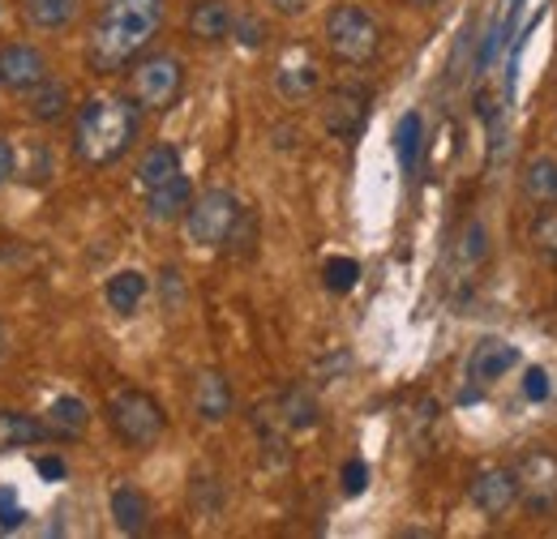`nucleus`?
Masks as SVG:
<instances>
[{
  "instance_id": "obj_23",
  "label": "nucleus",
  "mask_w": 557,
  "mask_h": 539,
  "mask_svg": "<svg viewBox=\"0 0 557 539\" xmlns=\"http://www.w3.org/2000/svg\"><path fill=\"white\" fill-rule=\"evenodd\" d=\"M318 403H313V394L309 390H300V386H292V390H283L278 394V424L283 428H296V433H305V428H313L318 424Z\"/></svg>"
},
{
  "instance_id": "obj_34",
  "label": "nucleus",
  "mask_w": 557,
  "mask_h": 539,
  "mask_svg": "<svg viewBox=\"0 0 557 539\" xmlns=\"http://www.w3.org/2000/svg\"><path fill=\"white\" fill-rule=\"evenodd\" d=\"M13 176H17V150H13L4 137H0V189H4Z\"/></svg>"
},
{
  "instance_id": "obj_24",
  "label": "nucleus",
  "mask_w": 557,
  "mask_h": 539,
  "mask_svg": "<svg viewBox=\"0 0 557 539\" xmlns=\"http://www.w3.org/2000/svg\"><path fill=\"white\" fill-rule=\"evenodd\" d=\"M275 90L283 99H309L318 90V68L313 65H278L275 73Z\"/></svg>"
},
{
  "instance_id": "obj_5",
  "label": "nucleus",
  "mask_w": 557,
  "mask_h": 539,
  "mask_svg": "<svg viewBox=\"0 0 557 539\" xmlns=\"http://www.w3.org/2000/svg\"><path fill=\"white\" fill-rule=\"evenodd\" d=\"M108 424H112V433H116L129 450H150V446H159V437L168 433L163 406L154 403L146 390H134V386H125V390H116V394L108 399Z\"/></svg>"
},
{
  "instance_id": "obj_12",
  "label": "nucleus",
  "mask_w": 557,
  "mask_h": 539,
  "mask_svg": "<svg viewBox=\"0 0 557 539\" xmlns=\"http://www.w3.org/2000/svg\"><path fill=\"white\" fill-rule=\"evenodd\" d=\"M232 22H236V13H232V4L227 0H198L194 9H189V39L194 43H223L227 35H232Z\"/></svg>"
},
{
  "instance_id": "obj_13",
  "label": "nucleus",
  "mask_w": 557,
  "mask_h": 539,
  "mask_svg": "<svg viewBox=\"0 0 557 539\" xmlns=\"http://www.w3.org/2000/svg\"><path fill=\"white\" fill-rule=\"evenodd\" d=\"M189 202H194V185H189V176L181 172V176H172L168 185L146 189V218H150V223H176V218H185Z\"/></svg>"
},
{
  "instance_id": "obj_26",
  "label": "nucleus",
  "mask_w": 557,
  "mask_h": 539,
  "mask_svg": "<svg viewBox=\"0 0 557 539\" xmlns=\"http://www.w3.org/2000/svg\"><path fill=\"white\" fill-rule=\"evenodd\" d=\"M395 154H399V163L412 172L417 167V154H420V116L417 112H408L404 121H399V129H395Z\"/></svg>"
},
{
  "instance_id": "obj_32",
  "label": "nucleus",
  "mask_w": 557,
  "mask_h": 539,
  "mask_svg": "<svg viewBox=\"0 0 557 539\" xmlns=\"http://www.w3.org/2000/svg\"><path fill=\"white\" fill-rule=\"evenodd\" d=\"M232 35H240L245 48H262V43H267V30H262L258 17H236V22H232Z\"/></svg>"
},
{
  "instance_id": "obj_28",
  "label": "nucleus",
  "mask_w": 557,
  "mask_h": 539,
  "mask_svg": "<svg viewBox=\"0 0 557 539\" xmlns=\"http://www.w3.org/2000/svg\"><path fill=\"white\" fill-rule=\"evenodd\" d=\"M485 253H488L485 223L472 218V223L463 227V236H459V262H463V266H476V262H485Z\"/></svg>"
},
{
  "instance_id": "obj_35",
  "label": "nucleus",
  "mask_w": 557,
  "mask_h": 539,
  "mask_svg": "<svg viewBox=\"0 0 557 539\" xmlns=\"http://www.w3.org/2000/svg\"><path fill=\"white\" fill-rule=\"evenodd\" d=\"M275 13H283V17H300L305 9H309V0H267Z\"/></svg>"
},
{
  "instance_id": "obj_1",
  "label": "nucleus",
  "mask_w": 557,
  "mask_h": 539,
  "mask_svg": "<svg viewBox=\"0 0 557 539\" xmlns=\"http://www.w3.org/2000/svg\"><path fill=\"white\" fill-rule=\"evenodd\" d=\"M168 0H103L90 22L86 61L95 73H121L138 61L159 35Z\"/></svg>"
},
{
  "instance_id": "obj_17",
  "label": "nucleus",
  "mask_w": 557,
  "mask_h": 539,
  "mask_svg": "<svg viewBox=\"0 0 557 539\" xmlns=\"http://www.w3.org/2000/svg\"><path fill=\"white\" fill-rule=\"evenodd\" d=\"M112 523H116L121 536H141V531H146V523H150V501L141 497L134 484H121V488L112 492Z\"/></svg>"
},
{
  "instance_id": "obj_38",
  "label": "nucleus",
  "mask_w": 557,
  "mask_h": 539,
  "mask_svg": "<svg viewBox=\"0 0 557 539\" xmlns=\"http://www.w3.org/2000/svg\"><path fill=\"white\" fill-rule=\"evenodd\" d=\"M0 355H4V335H0Z\"/></svg>"
},
{
  "instance_id": "obj_29",
  "label": "nucleus",
  "mask_w": 557,
  "mask_h": 539,
  "mask_svg": "<svg viewBox=\"0 0 557 539\" xmlns=\"http://www.w3.org/2000/svg\"><path fill=\"white\" fill-rule=\"evenodd\" d=\"M253 236H258V218H253L249 210H240V218H236V227H232V236H227V249L249 253V249H253Z\"/></svg>"
},
{
  "instance_id": "obj_27",
  "label": "nucleus",
  "mask_w": 557,
  "mask_h": 539,
  "mask_svg": "<svg viewBox=\"0 0 557 539\" xmlns=\"http://www.w3.org/2000/svg\"><path fill=\"white\" fill-rule=\"evenodd\" d=\"M532 249H536L541 262L557 266V210H545V214L536 218V227H532Z\"/></svg>"
},
{
  "instance_id": "obj_36",
  "label": "nucleus",
  "mask_w": 557,
  "mask_h": 539,
  "mask_svg": "<svg viewBox=\"0 0 557 539\" xmlns=\"http://www.w3.org/2000/svg\"><path fill=\"white\" fill-rule=\"evenodd\" d=\"M35 472L44 475V479H61V475H65V463H61V459H39Z\"/></svg>"
},
{
  "instance_id": "obj_10",
  "label": "nucleus",
  "mask_w": 557,
  "mask_h": 539,
  "mask_svg": "<svg viewBox=\"0 0 557 539\" xmlns=\"http://www.w3.org/2000/svg\"><path fill=\"white\" fill-rule=\"evenodd\" d=\"M39 82H48V61L30 43H4L0 48V86L13 95H30Z\"/></svg>"
},
{
  "instance_id": "obj_18",
  "label": "nucleus",
  "mask_w": 557,
  "mask_h": 539,
  "mask_svg": "<svg viewBox=\"0 0 557 539\" xmlns=\"http://www.w3.org/2000/svg\"><path fill=\"white\" fill-rule=\"evenodd\" d=\"M48 437H57V441H77L82 433H86V424H90V406L82 403V399H73V394H61L57 403L48 406Z\"/></svg>"
},
{
  "instance_id": "obj_4",
  "label": "nucleus",
  "mask_w": 557,
  "mask_h": 539,
  "mask_svg": "<svg viewBox=\"0 0 557 539\" xmlns=\"http://www.w3.org/2000/svg\"><path fill=\"white\" fill-rule=\"evenodd\" d=\"M181 90H185V65L172 52H150V57L141 52L138 61L129 65V99L138 103L141 112L176 108Z\"/></svg>"
},
{
  "instance_id": "obj_3",
  "label": "nucleus",
  "mask_w": 557,
  "mask_h": 539,
  "mask_svg": "<svg viewBox=\"0 0 557 539\" xmlns=\"http://www.w3.org/2000/svg\"><path fill=\"white\" fill-rule=\"evenodd\" d=\"M326 48L344 65H369L382 52V26L360 4H331L326 13Z\"/></svg>"
},
{
  "instance_id": "obj_14",
  "label": "nucleus",
  "mask_w": 557,
  "mask_h": 539,
  "mask_svg": "<svg viewBox=\"0 0 557 539\" xmlns=\"http://www.w3.org/2000/svg\"><path fill=\"white\" fill-rule=\"evenodd\" d=\"M194 411H198L207 424H223V419L232 415V381H227L219 368L198 373V381H194Z\"/></svg>"
},
{
  "instance_id": "obj_15",
  "label": "nucleus",
  "mask_w": 557,
  "mask_h": 539,
  "mask_svg": "<svg viewBox=\"0 0 557 539\" xmlns=\"http://www.w3.org/2000/svg\"><path fill=\"white\" fill-rule=\"evenodd\" d=\"M185 167H181V150L172 146V141H154L146 154L138 159V185L141 193L146 189H159V185H168L172 176H181Z\"/></svg>"
},
{
  "instance_id": "obj_19",
  "label": "nucleus",
  "mask_w": 557,
  "mask_h": 539,
  "mask_svg": "<svg viewBox=\"0 0 557 539\" xmlns=\"http://www.w3.org/2000/svg\"><path fill=\"white\" fill-rule=\"evenodd\" d=\"M523 193L532 205H557V159L554 154H532L523 163Z\"/></svg>"
},
{
  "instance_id": "obj_33",
  "label": "nucleus",
  "mask_w": 557,
  "mask_h": 539,
  "mask_svg": "<svg viewBox=\"0 0 557 539\" xmlns=\"http://www.w3.org/2000/svg\"><path fill=\"white\" fill-rule=\"evenodd\" d=\"M22 523H26L22 505L13 501V492H9V488H0V527H4V531H13V527H22Z\"/></svg>"
},
{
  "instance_id": "obj_21",
  "label": "nucleus",
  "mask_w": 557,
  "mask_h": 539,
  "mask_svg": "<svg viewBox=\"0 0 557 539\" xmlns=\"http://www.w3.org/2000/svg\"><path fill=\"white\" fill-rule=\"evenodd\" d=\"M26 108H30V116L39 121V125H57V121H65L70 116V90L61 86V82H39L35 90H30V99H26Z\"/></svg>"
},
{
  "instance_id": "obj_11",
  "label": "nucleus",
  "mask_w": 557,
  "mask_h": 539,
  "mask_svg": "<svg viewBox=\"0 0 557 539\" xmlns=\"http://www.w3.org/2000/svg\"><path fill=\"white\" fill-rule=\"evenodd\" d=\"M519 347L515 342H506V338H481L476 347H472V360H468V377L476 381V386H493V381H502L510 368H519Z\"/></svg>"
},
{
  "instance_id": "obj_9",
  "label": "nucleus",
  "mask_w": 557,
  "mask_h": 539,
  "mask_svg": "<svg viewBox=\"0 0 557 539\" xmlns=\"http://www.w3.org/2000/svg\"><path fill=\"white\" fill-rule=\"evenodd\" d=\"M369 121V90L364 86H335L326 90L322 99V129L339 141H351V137L364 129Z\"/></svg>"
},
{
  "instance_id": "obj_25",
  "label": "nucleus",
  "mask_w": 557,
  "mask_h": 539,
  "mask_svg": "<svg viewBox=\"0 0 557 539\" xmlns=\"http://www.w3.org/2000/svg\"><path fill=\"white\" fill-rule=\"evenodd\" d=\"M356 278H360V262H356V258H331V262L322 266V283H326V291H335V296H348L351 287H356Z\"/></svg>"
},
{
  "instance_id": "obj_6",
  "label": "nucleus",
  "mask_w": 557,
  "mask_h": 539,
  "mask_svg": "<svg viewBox=\"0 0 557 539\" xmlns=\"http://www.w3.org/2000/svg\"><path fill=\"white\" fill-rule=\"evenodd\" d=\"M236 218H240L236 193L232 189H207V193H198L189 202L181 223H185L189 245H198V249H223L227 236H232V227H236Z\"/></svg>"
},
{
  "instance_id": "obj_30",
  "label": "nucleus",
  "mask_w": 557,
  "mask_h": 539,
  "mask_svg": "<svg viewBox=\"0 0 557 539\" xmlns=\"http://www.w3.org/2000/svg\"><path fill=\"white\" fill-rule=\"evenodd\" d=\"M554 394V386H549V373L541 368V364H532L528 373H523V399L528 403H545Z\"/></svg>"
},
{
  "instance_id": "obj_22",
  "label": "nucleus",
  "mask_w": 557,
  "mask_h": 539,
  "mask_svg": "<svg viewBox=\"0 0 557 539\" xmlns=\"http://www.w3.org/2000/svg\"><path fill=\"white\" fill-rule=\"evenodd\" d=\"M48 437V424L26 415V411H0V450H17V446H39Z\"/></svg>"
},
{
  "instance_id": "obj_2",
  "label": "nucleus",
  "mask_w": 557,
  "mask_h": 539,
  "mask_svg": "<svg viewBox=\"0 0 557 539\" xmlns=\"http://www.w3.org/2000/svg\"><path fill=\"white\" fill-rule=\"evenodd\" d=\"M141 108L129 95H95L73 116V159L86 167H112L138 141Z\"/></svg>"
},
{
  "instance_id": "obj_20",
  "label": "nucleus",
  "mask_w": 557,
  "mask_h": 539,
  "mask_svg": "<svg viewBox=\"0 0 557 539\" xmlns=\"http://www.w3.org/2000/svg\"><path fill=\"white\" fill-rule=\"evenodd\" d=\"M22 17L39 35H57L77 17V0H22Z\"/></svg>"
},
{
  "instance_id": "obj_7",
  "label": "nucleus",
  "mask_w": 557,
  "mask_h": 539,
  "mask_svg": "<svg viewBox=\"0 0 557 539\" xmlns=\"http://www.w3.org/2000/svg\"><path fill=\"white\" fill-rule=\"evenodd\" d=\"M519 479V501L528 505V514H549L557 505V454L554 450H528L515 463Z\"/></svg>"
},
{
  "instance_id": "obj_16",
  "label": "nucleus",
  "mask_w": 557,
  "mask_h": 539,
  "mask_svg": "<svg viewBox=\"0 0 557 539\" xmlns=\"http://www.w3.org/2000/svg\"><path fill=\"white\" fill-rule=\"evenodd\" d=\"M146 274L141 270H116L108 283H103V300H108V309L112 313H121V317H134L138 313V304L146 300Z\"/></svg>"
},
{
  "instance_id": "obj_31",
  "label": "nucleus",
  "mask_w": 557,
  "mask_h": 539,
  "mask_svg": "<svg viewBox=\"0 0 557 539\" xmlns=\"http://www.w3.org/2000/svg\"><path fill=\"white\" fill-rule=\"evenodd\" d=\"M364 488H369V463H360V459L344 463V497H360Z\"/></svg>"
},
{
  "instance_id": "obj_37",
  "label": "nucleus",
  "mask_w": 557,
  "mask_h": 539,
  "mask_svg": "<svg viewBox=\"0 0 557 539\" xmlns=\"http://www.w3.org/2000/svg\"><path fill=\"white\" fill-rule=\"evenodd\" d=\"M412 9H429V4H442V0H408Z\"/></svg>"
},
{
  "instance_id": "obj_8",
  "label": "nucleus",
  "mask_w": 557,
  "mask_h": 539,
  "mask_svg": "<svg viewBox=\"0 0 557 539\" xmlns=\"http://www.w3.org/2000/svg\"><path fill=\"white\" fill-rule=\"evenodd\" d=\"M468 501L485 514V518H506L515 505H519V479H515V467H497L488 463L472 475L468 484Z\"/></svg>"
}]
</instances>
